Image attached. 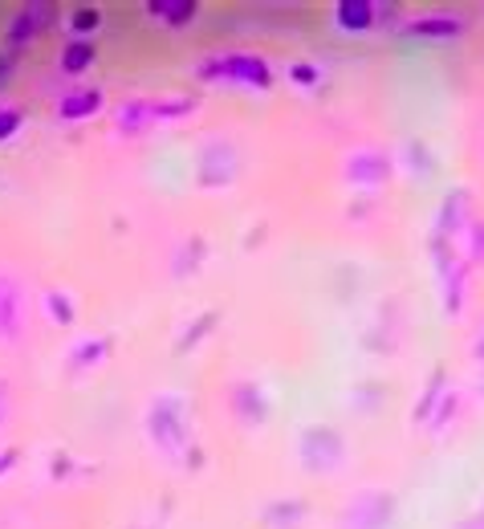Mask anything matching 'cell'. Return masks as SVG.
Segmentation results:
<instances>
[{
    "mask_svg": "<svg viewBox=\"0 0 484 529\" xmlns=\"http://www.w3.org/2000/svg\"><path fill=\"white\" fill-rule=\"evenodd\" d=\"M17 460H21V452H17V448H0V477H5Z\"/></svg>",
    "mask_w": 484,
    "mask_h": 529,
    "instance_id": "obj_26",
    "label": "cell"
},
{
    "mask_svg": "<svg viewBox=\"0 0 484 529\" xmlns=\"http://www.w3.org/2000/svg\"><path fill=\"white\" fill-rule=\"evenodd\" d=\"M212 326H216V314H204V318H196V322H192V326L184 330V338H179V350L196 346V342H200V338H204V334H208Z\"/></svg>",
    "mask_w": 484,
    "mask_h": 529,
    "instance_id": "obj_23",
    "label": "cell"
},
{
    "mask_svg": "<svg viewBox=\"0 0 484 529\" xmlns=\"http://www.w3.org/2000/svg\"><path fill=\"white\" fill-rule=\"evenodd\" d=\"M151 436L167 452H175L179 444H184V420H179V403L175 399H155V407H151Z\"/></svg>",
    "mask_w": 484,
    "mask_h": 529,
    "instance_id": "obj_8",
    "label": "cell"
},
{
    "mask_svg": "<svg viewBox=\"0 0 484 529\" xmlns=\"http://www.w3.org/2000/svg\"><path fill=\"white\" fill-rule=\"evenodd\" d=\"M228 399H232V416H236L240 424H261V420L269 416L265 391H261L257 383H236Z\"/></svg>",
    "mask_w": 484,
    "mask_h": 529,
    "instance_id": "obj_13",
    "label": "cell"
},
{
    "mask_svg": "<svg viewBox=\"0 0 484 529\" xmlns=\"http://www.w3.org/2000/svg\"><path fill=\"white\" fill-rule=\"evenodd\" d=\"M25 127V110L21 106H0V143H9Z\"/></svg>",
    "mask_w": 484,
    "mask_h": 529,
    "instance_id": "obj_21",
    "label": "cell"
},
{
    "mask_svg": "<svg viewBox=\"0 0 484 529\" xmlns=\"http://www.w3.org/2000/svg\"><path fill=\"white\" fill-rule=\"evenodd\" d=\"M387 175H391V159L383 151H358L346 163V180L354 184H383Z\"/></svg>",
    "mask_w": 484,
    "mask_h": 529,
    "instance_id": "obj_14",
    "label": "cell"
},
{
    "mask_svg": "<svg viewBox=\"0 0 484 529\" xmlns=\"http://www.w3.org/2000/svg\"><path fill=\"white\" fill-rule=\"evenodd\" d=\"M464 17H452V13H423V17H411L403 25V37H415V41H456L464 33Z\"/></svg>",
    "mask_w": 484,
    "mask_h": 529,
    "instance_id": "obj_6",
    "label": "cell"
},
{
    "mask_svg": "<svg viewBox=\"0 0 484 529\" xmlns=\"http://www.w3.org/2000/svg\"><path fill=\"white\" fill-rule=\"evenodd\" d=\"M94 62H98L94 37H70V41L62 45V57H57V70H62L66 78H82V74L94 70Z\"/></svg>",
    "mask_w": 484,
    "mask_h": 529,
    "instance_id": "obj_11",
    "label": "cell"
},
{
    "mask_svg": "<svg viewBox=\"0 0 484 529\" xmlns=\"http://www.w3.org/2000/svg\"><path fill=\"white\" fill-rule=\"evenodd\" d=\"M289 82L293 86H318L322 82V66L318 62H289Z\"/></svg>",
    "mask_w": 484,
    "mask_h": 529,
    "instance_id": "obj_22",
    "label": "cell"
},
{
    "mask_svg": "<svg viewBox=\"0 0 484 529\" xmlns=\"http://www.w3.org/2000/svg\"><path fill=\"white\" fill-rule=\"evenodd\" d=\"M204 253H208V245H204L200 237H192L184 249L175 253V265H171V269H175V277H188V273H196V269L204 265Z\"/></svg>",
    "mask_w": 484,
    "mask_h": 529,
    "instance_id": "obj_18",
    "label": "cell"
},
{
    "mask_svg": "<svg viewBox=\"0 0 484 529\" xmlns=\"http://www.w3.org/2000/svg\"><path fill=\"white\" fill-rule=\"evenodd\" d=\"M342 456H346V448L334 428H310L306 440H301V464H306L310 473H334Z\"/></svg>",
    "mask_w": 484,
    "mask_h": 529,
    "instance_id": "obj_3",
    "label": "cell"
},
{
    "mask_svg": "<svg viewBox=\"0 0 484 529\" xmlns=\"http://www.w3.org/2000/svg\"><path fill=\"white\" fill-rule=\"evenodd\" d=\"M57 5H49V0H33V5H21L17 13H13V21H9V29H5V49H13V53H25L41 33H49L53 25H57Z\"/></svg>",
    "mask_w": 484,
    "mask_h": 529,
    "instance_id": "obj_2",
    "label": "cell"
},
{
    "mask_svg": "<svg viewBox=\"0 0 484 529\" xmlns=\"http://www.w3.org/2000/svg\"><path fill=\"white\" fill-rule=\"evenodd\" d=\"M106 355H110V338L82 342V346L74 350V355H70V371H90V367H98Z\"/></svg>",
    "mask_w": 484,
    "mask_h": 529,
    "instance_id": "obj_15",
    "label": "cell"
},
{
    "mask_svg": "<svg viewBox=\"0 0 484 529\" xmlns=\"http://www.w3.org/2000/svg\"><path fill=\"white\" fill-rule=\"evenodd\" d=\"M98 29H102V9L98 5L70 9V37H94Z\"/></svg>",
    "mask_w": 484,
    "mask_h": 529,
    "instance_id": "obj_17",
    "label": "cell"
},
{
    "mask_svg": "<svg viewBox=\"0 0 484 529\" xmlns=\"http://www.w3.org/2000/svg\"><path fill=\"white\" fill-rule=\"evenodd\" d=\"M17 62H21V53H13V49H0V90L9 86V78H13Z\"/></svg>",
    "mask_w": 484,
    "mask_h": 529,
    "instance_id": "obj_24",
    "label": "cell"
},
{
    "mask_svg": "<svg viewBox=\"0 0 484 529\" xmlns=\"http://www.w3.org/2000/svg\"><path fill=\"white\" fill-rule=\"evenodd\" d=\"M472 253L484 257V224H472Z\"/></svg>",
    "mask_w": 484,
    "mask_h": 529,
    "instance_id": "obj_29",
    "label": "cell"
},
{
    "mask_svg": "<svg viewBox=\"0 0 484 529\" xmlns=\"http://www.w3.org/2000/svg\"><path fill=\"white\" fill-rule=\"evenodd\" d=\"M192 110H196V94H159V98H143L147 127H155V123H175V119H188Z\"/></svg>",
    "mask_w": 484,
    "mask_h": 529,
    "instance_id": "obj_10",
    "label": "cell"
},
{
    "mask_svg": "<svg viewBox=\"0 0 484 529\" xmlns=\"http://www.w3.org/2000/svg\"><path fill=\"white\" fill-rule=\"evenodd\" d=\"M45 306H49V318H53V322H62V326L74 322V302H70V293L49 289V293H45Z\"/></svg>",
    "mask_w": 484,
    "mask_h": 529,
    "instance_id": "obj_20",
    "label": "cell"
},
{
    "mask_svg": "<svg viewBox=\"0 0 484 529\" xmlns=\"http://www.w3.org/2000/svg\"><path fill=\"white\" fill-rule=\"evenodd\" d=\"M106 106V94L98 86H78V90H66L57 98V119L62 123H82L90 114H98Z\"/></svg>",
    "mask_w": 484,
    "mask_h": 529,
    "instance_id": "obj_9",
    "label": "cell"
},
{
    "mask_svg": "<svg viewBox=\"0 0 484 529\" xmlns=\"http://www.w3.org/2000/svg\"><path fill=\"white\" fill-rule=\"evenodd\" d=\"M407 159L415 167H432V155H428V147H423V143H407Z\"/></svg>",
    "mask_w": 484,
    "mask_h": 529,
    "instance_id": "obj_25",
    "label": "cell"
},
{
    "mask_svg": "<svg viewBox=\"0 0 484 529\" xmlns=\"http://www.w3.org/2000/svg\"><path fill=\"white\" fill-rule=\"evenodd\" d=\"M301 517H306V501H273V505L265 509V521H269L273 529H289V525H297Z\"/></svg>",
    "mask_w": 484,
    "mask_h": 529,
    "instance_id": "obj_16",
    "label": "cell"
},
{
    "mask_svg": "<svg viewBox=\"0 0 484 529\" xmlns=\"http://www.w3.org/2000/svg\"><path fill=\"white\" fill-rule=\"evenodd\" d=\"M391 513H395L391 493H367L342 513V529H383L391 521Z\"/></svg>",
    "mask_w": 484,
    "mask_h": 529,
    "instance_id": "obj_5",
    "label": "cell"
},
{
    "mask_svg": "<svg viewBox=\"0 0 484 529\" xmlns=\"http://www.w3.org/2000/svg\"><path fill=\"white\" fill-rule=\"evenodd\" d=\"M0 334L13 338L17 334V289L0 277Z\"/></svg>",
    "mask_w": 484,
    "mask_h": 529,
    "instance_id": "obj_19",
    "label": "cell"
},
{
    "mask_svg": "<svg viewBox=\"0 0 484 529\" xmlns=\"http://www.w3.org/2000/svg\"><path fill=\"white\" fill-rule=\"evenodd\" d=\"M334 25L342 33H371L375 25H383V5L379 0H338Z\"/></svg>",
    "mask_w": 484,
    "mask_h": 529,
    "instance_id": "obj_7",
    "label": "cell"
},
{
    "mask_svg": "<svg viewBox=\"0 0 484 529\" xmlns=\"http://www.w3.org/2000/svg\"><path fill=\"white\" fill-rule=\"evenodd\" d=\"M5 420H9V383L0 379V428H5Z\"/></svg>",
    "mask_w": 484,
    "mask_h": 529,
    "instance_id": "obj_28",
    "label": "cell"
},
{
    "mask_svg": "<svg viewBox=\"0 0 484 529\" xmlns=\"http://www.w3.org/2000/svg\"><path fill=\"white\" fill-rule=\"evenodd\" d=\"M200 82H232L249 90H269L273 86V66L257 53H212L196 66Z\"/></svg>",
    "mask_w": 484,
    "mask_h": 529,
    "instance_id": "obj_1",
    "label": "cell"
},
{
    "mask_svg": "<svg viewBox=\"0 0 484 529\" xmlns=\"http://www.w3.org/2000/svg\"><path fill=\"white\" fill-rule=\"evenodd\" d=\"M49 473H53V477H70V460H66V456H53V460H49Z\"/></svg>",
    "mask_w": 484,
    "mask_h": 529,
    "instance_id": "obj_27",
    "label": "cell"
},
{
    "mask_svg": "<svg viewBox=\"0 0 484 529\" xmlns=\"http://www.w3.org/2000/svg\"><path fill=\"white\" fill-rule=\"evenodd\" d=\"M236 171H240V151H236V143L212 139V143L200 151V184H204V188L232 184Z\"/></svg>",
    "mask_w": 484,
    "mask_h": 529,
    "instance_id": "obj_4",
    "label": "cell"
},
{
    "mask_svg": "<svg viewBox=\"0 0 484 529\" xmlns=\"http://www.w3.org/2000/svg\"><path fill=\"white\" fill-rule=\"evenodd\" d=\"M143 13L167 29H188L196 17H200V5L196 0H147Z\"/></svg>",
    "mask_w": 484,
    "mask_h": 529,
    "instance_id": "obj_12",
    "label": "cell"
}]
</instances>
